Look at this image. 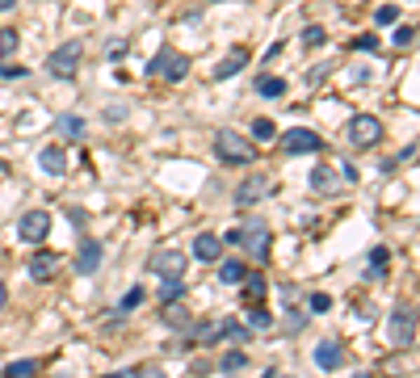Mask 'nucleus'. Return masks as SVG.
<instances>
[{"label":"nucleus","mask_w":420,"mask_h":378,"mask_svg":"<svg viewBox=\"0 0 420 378\" xmlns=\"http://www.w3.org/2000/svg\"><path fill=\"white\" fill-rule=\"evenodd\" d=\"M80 55H84V46H80V42H63L55 55H46V72H50L55 80H72V76H76V67H80Z\"/></svg>","instance_id":"nucleus-6"},{"label":"nucleus","mask_w":420,"mask_h":378,"mask_svg":"<svg viewBox=\"0 0 420 378\" xmlns=\"http://www.w3.org/2000/svg\"><path fill=\"white\" fill-rule=\"evenodd\" d=\"M215 156H219L223 164H252V160H257V143H252L248 135H236L231 126H223V130L215 135Z\"/></svg>","instance_id":"nucleus-2"},{"label":"nucleus","mask_w":420,"mask_h":378,"mask_svg":"<svg viewBox=\"0 0 420 378\" xmlns=\"http://www.w3.org/2000/svg\"><path fill=\"white\" fill-rule=\"evenodd\" d=\"M25 269H29V278H34V282H50V278H55V269H59V252L38 248V252L29 257V265H25Z\"/></svg>","instance_id":"nucleus-15"},{"label":"nucleus","mask_w":420,"mask_h":378,"mask_svg":"<svg viewBox=\"0 0 420 378\" xmlns=\"http://www.w3.org/2000/svg\"><path fill=\"white\" fill-rule=\"evenodd\" d=\"M349 46H353V50H370V55H379V38H374V34H358Z\"/></svg>","instance_id":"nucleus-35"},{"label":"nucleus","mask_w":420,"mask_h":378,"mask_svg":"<svg viewBox=\"0 0 420 378\" xmlns=\"http://www.w3.org/2000/svg\"><path fill=\"white\" fill-rule=\"evenodd\" d=\"M101 378H135V370H114V374H101Z\"/></svg>","instance_id":"nucleus-44"},{"label":"nucleus","mask_w":420,"mask_h":378,"mask_svg":"<svg viewBox=\"0 0 420 378\" xmlns=\"http://www.w3.org/2000/svg\"><path fill=\"white\" fill-rule=\"evenodd\" d=\"M101 261H105V244L93 240V236H84L80 248H76V274H97Z\"/></svg>","instance_id":"nucleus-11"},{"label":"nucleus","mask_w":420,"mask_h":378,"mask_svg":"<svg viewBox=\"0 0 420 378\" xmlns=\"http://www.w3.org/2000/svg\"><path fill=\"white\" fill-rule=\"evenodd\" d=\"M328 72H332V63H320V67H311V72H307V84H320Z\"/></svg>","instance_id":"nucleus-40"},{"label":"nucleus","mask_w":420,"mask_h":378,"mask_svg":"<svg viewBox=\"0 0 420 378\" xmlns=\"http://www.w3.org/2000/svg\"><path fill=\"white\" fill-rule=\"evenodd\" d=\"M147 303V290L143 286H130L126 295H122V311H135V307H143Z\"/></svg>","instance_id":"nucleus-33"},{"label":"nucleus","mask_w":420,"mask_h":378,"mask_svg":"<svg viewBox=\"0 0 420 378\" xmlns=\"http://www.w3.org/2000/svg\"><path fill=\"white\" fill-rule=\"evenodd\" d=\"M219 341H236V345H248L252 332L248 324H236V320H219Z\"/></svg>","instance_id":"nucleus-20"},{"label":"nucleus","mask_w":420,"mask_h":378,"mask_svg":"<svg viewBox=\"0 0 420 378\" xmlns=\"http://www.w3.org/2000/svg\"><path fill=\"white\" fill-rule=\"evenodd\" d=\"M38 164H42V173H50V177H67V168H72V156H67V147H42L38 151Z\"/></svg>","instance_id":"nucleus-13"},{"label":"nucleus","mask_w":420,"mask_h":378,"mask_svg":"<svg viewBox=\"0 0 420 378\" xmlns=\"http://www.w3.org/2000/svg\"><path fill=\"white\" fill-rule=\"evenodd\" d=\"M185 265H189V257H181L177 248H160L156 257H147V269L160 274V282H164V278H181Z\"/></svg>","instance_id":"nucleus-10"},{"label":"nucleus","mask_w":420,"mask_h":378,"mask_svg":"<svg viewBox=\"0 0 420 378\" xmlns=\"http://www.w3.org/2000/svg\"><path fill=\"white\" fill-rule=\"evenodd\" d=\"M67 219H72L76 227H84V210H80V206H72V210H67Z\"/></svg>","instance_id":"nucleus-43"},{"label":"nucleus","mask_w":420,"mask_h":378,"mask_svg":"<svg viewBox=\"0 0 420 378\" xmlns=\"http://www.w3.org/2000/svg\"><path fill=\"white\" fill-rule=\"evenodd\" d=\"M147 76H164L168 84H181V80L189 76V55H181V50H160V55L147 63Z\"/></svg>","instance_id":"nucleus-3"},{"label":"nucleus","mask_w":420,"mask_h":378,"mask_svg":"<svg viewBox=\"0 0 420 378\" xmlns=\"http://www.w3.org/2000/svg\"><path fill=\"white\" fill-rule=\"evenodd\" d=\"M194 341H202V345H215V341H219V320H202V324L194 328Z\"/></svg>","instance_id":"nucleus-31"},{"label":"nucleus","mask_w":420,"mask_h":378,"mask_svg":"<svg viewBox=\"0 0 420 378\" xmlns=\"http://www.w3.org/2000/svg\"><path fill=\"white\" fill-rule=\"evenodd\" d=\"M273 135H278L273 118H252V143H265V139H273Z\"/></svg>","instance_id":"nucleus-29"},{"label":"nucleus","mask_w":420,"mask_h":378,"mask_svg":"<svg viewBox=\"0 0 420 378\" xmlns=\"http://www.w3.org/2000/svg\"><path fill=\"white\" fill-rule=\"evenodd\" d=\"M248 67V50L244 46H236V50H227V59L215 67V80H231V76H240Z\"/></svg>","instance_id":"nucleus-16"},{"label":"nucleus","mask_w":420,"mask_h":378,"mask_svg":"<svg viewBox=\"0 0 420 378\" xmlns=\"http://www.w3.org/2000/svg\"><path fill=\"white\" fill-rule=\"evenodd\" d=\"M29 374H38V358H17V362L4 366V378H29Z\"/></svg>","instance_id":"nucleus-24"},{"label":"nucleus","mask_w":420,"mask_h":378,"mask_svg":"<svg viewBox=\"0 0 420 378\" xmlns=\"http://www.w3.org/2000/svg\"><path fill=\"white\" fill-rule=\"evenodd\" d=\"M223 244H236L244 257H252V261H269V248H273V231H269V223L265 219H248V223H240V227H231L227 236H219Z\"/></svg>","instance_id":"nucleus-1"},{"label":"nucleus","mask_w":420,"mask_h":378,"mask_svg":"<svg viewBox=\"0 0 420 378\" xmlns=\"http://www.w3.org/2000/svg\"><path fill=\"white\" fill-rule=\"evenodd\" d=\"M0 80H25V67H17V63H0Z\"/></svg>","instance_id":"nucleus-39"},{"label":"nucleus","mask_w":420,"mask_h":378,"mask_svg":"<svg viewBox=\"0 0 420 378\" xmlns=\"http://www.w3.org/2000/svg\"><path fill=\"white\" fill-rule=\"evenodd\" d=\"M261 97H269V101H278V97H286V80L282 76H257V84H252Z\"/></svg>","instance_id":"nucleus-21"},{"label":"nucleus","mask_w":420,"mask_h":378,"mask_svg":"<svg viewBox=\"0 0 420 378\" xmlns=\"http://www.w3.org/2000/svg\"><path fill=\"white\" fill-rule=\"evenodd\" d=\"M194 261H202V265L223 261V240L210 236V231H198V236H194Z\"/></svg>","instance_id":"nucleus-14"},{"label":"nucleus","mask_w":420,"mask_h":378,"mask_svg":"<svg viewBox=\"0 0 420 378\" xmlns=\"http://www.w3.org/2000/svg\"><path fill=\"white\" fill-rule=\"evenodd\" d=\"M17 50V29H0V59Z\"/></svg>","instance_id":"nucleus-37"},{"label":"nucleus","mask_w":420,"mask_h":378,"mask_svg":"<svg viewBox=\"0 0 420 378\" xmlns=\"http://www.w3.org/2000/svg\"><path fill=\"white\" fill-rule=\"evenodd\" d=\"M391 378H404V374H391Z\"/></svg>","instance_id":"nucleus-50"},{"label":"nucleus","mask_w":420,"mask_h":378,"mask_svg":"<svg viewBox=\"0 0 420 378\" xmlns=\"http://www.w3.org/2000/svg\"><path fill=\"white\" fill-rule=\"evenodd\" d=\"M240 286H244L248 307H252V303H261V299L269 295V286H265V278H261V274H244V282H240Z\"/></svg>","instance_id":"nucleus-22"},{"label":"nucleus","mask_w":420,"mask_h":378,"mask_svg":"<svg viewBox=\"0 0 420 378\" xmlns=\"http://www.w3.org/2000/svg\"><path fill=\"white\" fill-rule=\"evenodd\" d=\"M395 21H400V4H383L374 13V25H395Z\"/></svg>","instance_id":"nucleus-34"},{"label":"nucleus","mask_w":420,"mask_h":378,"mask_svg":"<svg viewBox=\"0 0 420 378\" xmlns=\"http://www.w3.org/2000/svg\"><path fill=\"white\" fill-rule=\"evenodd\" d=\"M316 156V151H324V139L316 135V130H307V126H294V130H286L282 135V156Z\"/></svg>","instance_id":"nucleus-7"},{"label":"nucleus","mask_w":420,"mask_h":378,"mask_svg":"<svg viewBox=\"0 0 420 378\" xmlns=\"http://www.w3.org/2000/svg\"><path fill=\"white\" fill-rule=\"evenodd\" d=\"M387 265H391V252H387V248H374V252H370V265H366V278H383Z\"/></svg>","instance_id":"nucleus-25"},{"label":"nucleus","mask_w":420,"mask_h":378,"mask_svg":"<svg viewBox=\"0 0 420 378\" xmlns=\"http://www.w3.org/2000/svg\"><path fill=\"white\" fill-rule=\"evenodd\" d=\"M248 366V358H244V349L236 345V349H227L223 358H219V370H227V374H236V370H244Z\"/></svg>","instance_id":"nucleus-27"},{"label":"nucleus","mask_w":420,"mask_h":378,"mask_svg":"<svg viewBox=\"0 0 420 378\" xmlns=\"http://www.w3.org/2000/svg\"><path fill=\"white\" fill-rule=\"evenodd\" d=\"M307 307H311L316 316H324V311L332 307V299H328V295H311V299H307Z\"/></svg>","instance_id":"nucleus-38"},{"label":"nucleus","mask_w":420,"mask_h":378,"mask_svg":"<svg viewBox=\"0 0 420 378\" xmlns=\"http://www.w3.org/2000/svg\"><path fill=\"white\" fill-rule=\"evenodd\" d=\"M269 324H273V316H269L261 303H252V307H248V332H265Z\"/></svg>","instance_id":"nucleus-26"},{"label":"nucleus","mask_w":420,"mask_h":378,"mask_svg":"<svg viewBox=\"0 0 420 378\" xmlns=\"http://www.w3.org/2000/svg\"><path fill=\"white\" fill-rule=\"evenodd\" d=\"M349 139H353V147H374V143H383V122L374 114H358L349 122Z\"/></svg>","instance_id":"nucleus-8"},{"label":"nucleus","mask_w":420,"mask_h":378,"mask_svg":"<svg viewBox=\"0 0 420 378\" xmlns=\"http://www.w3.org/2000/svg\"><path fill=\"white\" fill-rule=\"evenodd\" d=\"M269 194H273V181H269V173H252V177H244V181L236 185V210H248V206L265 202Z\"/></svg>","instance_id":"nucleus-4"},{"label":"nucleus","mask_w":420,"mask_h":378,"mask_svg":"<svg viewBox=\"0 0 420 378\" xmlns=\"http://www.w3.org/2000/svg\"><path fill=\"white\" fill-rule=\"evenodd\" d=\"M164 324H168L172 332H185V328H189V311H185L181 303H164Z\"/></svg>","instance_id":"nucleus-23"},{"label":"nucleus","mask_w":420,"mask_h":378,"mask_svg":"<svg viewBox=\"0 0 420 378\" xmlns=\"http://www.w3.org/2000/svg\"><path fill=\"white\" fill-rule=\"evenodd\" d=\"M55 130H59V139H63V143H80V139L88 135V126H84V118H80V114H63V118L55 122Z\"/></svg>","instance_id":"nucleus-17"},{"label":"nucleus","mask_w":420,"mask_h":378,"mask_svg":"<svg viewBox=\"0 0 420 378\" xmlns=\"http://www.w3.org/2000/svg\"><path fill=\"white\" fill-rule=\"evenodd\" d=\"M4 303H8V295H4V282H0V311H4Z\"/></svg>","instance_id":"nucleus-46"},{"label":"nucleus","mask_w":420,"mask_h":378,"mask_svg":"<svg viewBox=\"0 0 420 378\" xmlns=\"http://www.w3.org/2000/svg\"><path fill=\"white\" fill-rule=\"evenodd\" d=\"M282 328H286V332H299V328H307V316L299 311V303H294V299L286 303V324H282Z\"/></svg>","instance_id":"nucleus-30"},{"label":"nucleus","mask_w":420,"mask_h":378,"mask_svg":"<svg viewBox=\"0 0 420 378\" xmlns=\"http://www.w3.org/2000/svg\"><path fill=\"white\" fill-rule=\"evenodd\" d=\"M122 55H126V42H122V38H118V42H109V55H105V59H109V63H118Z\"/></svg>","instance_id":"nucleus-41"},{"label":"nucleus","mask_w":420,"mask_h":378,"mask_svg":"<svg viewBox=\"0 0 420 378\" xmlns=\"http://www.w3.org/2000/svg\"><path fill=\"white\" fill-rule=\"evenodd\" d=\"M273 378H294V374H273Z\"/></svg>","instance_id":"nucleus-49"},{"label":"nucleus","mask_w":420,"mask_h":378,"mask_svg":"<svg viewBox=\"0 0 420 378\" xmlns=\"http://www.w3.org/2000/svg\"><path fill=\"white\" fill-rule=\"evenodd\" d=\"M307 185H311V194H337V173L328 164H316L311 177H307Z\"/></svg>","instance_id":"nucleus-18"},{"label":"nucleus","mask_w":420,"mask_h":378,"mask_svg":"<svg viewBox=\"0 0 420 378\" xmlns=\"http://www.w3.org/2000/svg\"><path fill=\"white\" fill-rule=\"evenodd\" d=\"M316 366H320L324 374L341 370V366H345V345H341V341H332V337H324V341L316 345Z\"/></svg>","instance_id":"nucleus-12"},{"label":"nucleus","mask_w":420,"mask_h":378,"mask_svg":"<svg viewBox=\"0 0 420 378\" xmlns=\"http://www.w3.org/2000/svg\"><path fill=\"white\" fill-rule=\"evenodd\" d=\"M387 332H391V341H395V345L412 349V345H416V307H412V303H400V307L391 311Z\"/></svg>","instance_id":"nucleus-5"},{"label":"nucleus","mask_w":420,"mask_h":378,"mask_svg":"<svg viewBox=\"0 0 420 378\" xmlns=\"http://www.w3.org/2000/svg\"><path fill=\"white\" fill-rule=\"evenodd\" d=\"M160 299H164V303H181V299H185L181 278H164V282H160Z\"/></svg>","instance_id":"nucleus-28"},{"label":"nucleus","mask_w":420,"mask_h":378,"mask_svg":"<svg viewBox=\"0 0 420 378\" xmlns=\"http://www.w3.org/2000/svg\"><path fill=\"white\" fill-rule=\"evenodd\" d=\"M412 42H416V25H400V29H395V46L404 50V46H412Z\"/></svg>","instance_id":"nucleus-36"},{"label":"nucleus","mask_w":420,"mask_h":378,"mask_svg":"<svg viewBox=\"0 0 420 378\" xmlns=\"http://www.w3.org/2000/svg\"><path fill=\"white\" fill-rule=\"evenodd\" d=\"M13 4H17V0H0V13H8V8H13Z\"/></svg>","instance_id":"nucleus-45"},{"label":"nucleus","mask_w":420,"mask_h":378,"mask_svg":"<svg viewBox=\"0 0 420 378\" xmlns=\"http://www.w3.org/2000/svg\"><path fill=\"white\" fill-rule=\"evenodd\" d=\"M353 378H370V374H366V370H358V374H353Z\"/></svg>","instance_id":"nucleus-47"},{"label":"nucleus","mask_w":420,"mask_h":378,"mask_svg":"<svg viewBox=\"0 0 420 378\" xmlns=\"http://www.w3.org/2000/svg\"><path fill=\"white\" fill-rule=\"evenodd\" d=\"M244 274H248V269H244V261H240V257H227V261L219 265V282H223V286H240V282H244Z\"/></svg>","instance_id":"nucleus-19"},{"label":"nucleus","mask_w":420,"mask_h":378,"mask_svg":"<svg viewBox=\"0 0 420 378\" xmlns=\"http://www.w3.org/2000/svg\"><path fill=\"white\" fill-rule=\"evenodd\" d=\"M135 378H168V374H164L160 366H139V370H135Z\"/></svg>","instance_id":"nucleus-42"},{"label":"nucleus","mask_w":420,"mask_h":378,"mask_svg":"<svg viewBox=\"0 0 420 378\" xmlns=\"http://www.w3.org/2000/svg\"><path fill=\"white\" fill-rule=\"evenodd\" d=\"M17 236H21L25 244H42V240L50 236V215H46V210H25L21 223H17Z\"/></svg>","instance_id":"nucleus-9"},{"label":"nucleus","mask_w":420,"mask_h":378,"mask_svg":"<svg viewBox=\"0 0 420 378\" xmlns=\"http://www.w3.org/2000/svg\"><path fill=\"white\" fill-rule=\"evenodd\" d=\"M324 42H328V29H324V25H307V29H303V46L316 50V46H324Z\"/></svg>","instance_id":"nucleus-32"},{"label":"nucleus","mask_w":420,"mask_h":378,"mask_svg":"<svg viewBox=\"0 0 420 378\" xmlns=\"http://www.w3.org/2000/svg\"><path fill=\"white\" fill-rule=\"evenodd\" d=\"M4 173H8V168H4V160H0V177H4Z\"/></svg>","instance_id":"nucleus-48"}]
</instances>
